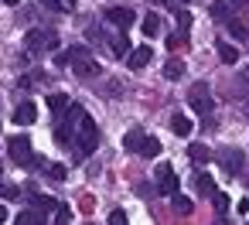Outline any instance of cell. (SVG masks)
<instances>
[{"label":"cell","instance_id":"4","mask_svg":"<svg viewBox=\"0 0 249 225\" xmlns=\"http://www.w3.org/2000/svg\"><path fill=\"white\" fill-rule=\"evenodd\" d=\"M24 48H28L31 55L55 52V48H58V35H52V31H28V35H24Z\"/></svg>","mask_w":249,"mask_h":225},{"label":"cell","instance_id":"34","mask_svg":"<svg viewBox=\"0 0 249 225\" xmlns=\"http://www.w3.org/2000/svg\"><path fill=\"white\" fill-rule=\"evenodd\" d=\"M4 222H7V208H4V205H0V225H4Z\"/></svg>","mask_w":249,"mask_h":225},{"label":"cell","instance_id":"15","mask_svg":"<svg viewBox=\"0 0 249 225\" xmlns=\"http://www.w3.org/2000/svg\"><path fill=\"white\" fill-rule=\"evenodd\" d=\"M31 205H35V211H41V215H48V211H55L62 201H55V198H48V194H35L31 198Z\"/></svg>","mask_w":249,"mask_h":225},{"label":"cell","instance_id":"6","mask_svg":"<svg viewBox=\"0 0 249 225\" xmlns=\"http://www.w3.org/2000/svg\"><path fill=\"white\" fill-rule=\"evenodd\" d=\"M157 191L160 194H171V198L178 194V174H174L171 164H160L157 167Z\"/></svg>","mask_w":249,"mask_h":225},{"label":"cell","instance_id":"14","mask_svg":"<svg viewBox=\"0 0 249 225\" xmlns=\"http://www.w3.org/2000/svg\"><path fill=\"white\" fill-rule=\"evenodd\" d=\"M195 191H198V194H208V198H212V194H215V181H212V177H208L205 171H198V174H195Z\"/></svg>","mask_w":249,"mask_h":225},{"label":"cell","instance_id":"35","mask_svg":"<svg viewBox=\"0 0 249 225\" xmlns=\"http://www.w3.org/2000/svg\"><path fill=\"white\" fill-rule=\"evenodd\" d=\"M4 4H21V0H4Z\"/></svg>","mask_w":249,"mask_h":225},{"label":"cell","instance_id":"36","mask_svg":"<svg viewBox=\"0 0 249 225\" xmlns=\"http://www.w3.org/2000/svg\"><path fill=\"white\" fill-rule=\"evenodd\" d=\"M154 4H164V0H154Z\"/></svg>","mask_w":249,"mask_h":225},{"label":"cell","instance_id":"12","mask_svg":"<svg viewBox=\"0 0 249 225\" xmlns=\"http://www.w3.org/2000/svg\"><path fill=\"white\" fill-rule=\"evenodd\" d=\"M212 17L215 21H232V0H215V4H212Z\"/></svg>","mask_w":249,"mask_h":225},{"label":"cell","instance_id":"26","mask_svg":"<svg viewBox=\"0 0 249 225\" xmlns=\"http://www.w3.org/2000/svg\"><path fill=\"white\" fill-rule=\"evenodd\" d=\"M69 222H72V208L69 205H58L55 208V225H69Z\"/></svg>","mask_w":249,"mask_h":225},{"label":"cell","instance_id":"7","mask_svg":"<svg viewBox=\"0 0 249 225\" xmlns=\"http://www.w3.org/2000/svg\"><path fill=\"white\" fill-rule=\"evenodd\" d=\"M218 164H222L229 174H239V171H242V150H235V147L218 150Z\"/></svg>","mask_w":249,"mask_h":225},{"label":"cell","instance_id":"33","mask_svg":"<svg viewBox=\"0 0 249 225\" xmlns=\"http://www.w3.org/2000/svg\"><path fill=\"white\" fill-rule=\"evenodd\" d=\"M92 205H96L92 194H82V198H79V208H82V211H92Z\"/></svg>","mask_w":249,"mask_h":225},{"label":"cell","instance_id":"10","mask_svg":"<svg viewBox=\"0 0 249 225\" xmlns=\"http://www.w3.org/2000/svg\"><path fill=\"white\" fill-rule=\"evenodd\" d=\"M38 120V109H35V103H21L18 109H14V123L18 126H31Z\"/></svg>","mask_w":249,"mask_h":225},{"label":"cell","instance_id":"8","mask_svg":"<svg viewBox=\"0 0 249 225\" xmlns=\"http://www.w3.org/2000/svg\"><path fill=\"white\" fill-rule=\"evenodd\" d=\"M106 21L116 24V28H130L137 21V14H133V7H109L106 11Z\"/></svg>","mask_w":249,"mask_h":225},{"label":"cell","instance_id":"9","mask_svg":"<svg viewBox=\"0 0 249 225\" xmlns=\"http://www.w3.org/2000/svg\"><path fill=\"white\" fill-rule=\"evenodd\" d=\"M150 58H154V52H150L147 45H140V48H133V52L126 55V65H130L133 72H140V69H143V65H147Z\"/></svg>","mask_w":249,"mask_h":225},{"label":"cell","instance_id":"27","mask_svg":"<svg viewBox=\"0 0 249 225\" xmlns=\"http://www.w3.org/2000/svg\"><path fill=\"white\" fill-rule=\"evenodd\" d=\"M48 177H52V181H65V177H69V167H65V164H52V167H48Z\"/></svg>","mask_w":249,"mask_h":225},{"label":"cell","instance_id":"5","mask_svg":"<svg viewBox=\"0 0 249 225\" xmlns=\"http://www.w3.org/2000/svg\"><path fill=\"white\" fill-rule=\"evenodd\" d=\"M7 154H11V160L21 164V167L35 164V150H31V140H28V137H11V140H7Z\"/></svg>","mask_w":249,"mask_h":225},{"label":"cell","instance_id":"1","mask_svg":"<svg viewBox=\"0 0 249 225\" xmlns=\"http://www.w3.org/2000/svg\"><path fill=\"white\" fill-rule=\"evenodd\" d=\"M72 143H75V157H79V160H82V157H89V154L99 147V130H96V123H92V116H89V113L79 120Z\"/></svg>","mask_w":249,"mask_h":225},{"label":"cell","instance_id":"16","mask_svg":"<svg viewBox=\"0 0 249 225\" xmlns=\"http://www.w3.org/2000/svg\"><path fill=\"white\" fill-rule=\"evenodd\" d=\"M171 130H174L178 137H191V120L181 116V113H174V116H171Z\"/></svg>","mask_w":249,"mask_h":225},{"label":"cell","instance_id":"24","mask_svg":"<svg viewBox=\"0 0 249 225\" xmlns=\"http://www.w3.org/2000/svg\"><path fill=\"white\" fill-rule=\"evenodd\" d=\"M157 31H160V17H157V14H147V17H143V35L154 38Z\"/></svg>","mask_w":249,"mask_h":225},{"label":"cell","instance_id":"13","mask_svg":"<svg viewBox=\"0 0 249 225\" xmlns=\"http://www.w3.org/2000/svg\"><path fill=\"white\" fill-rule=\"evenodd\" d=\"M215 52H218V58H222L225 65H235V62H239V52H235L229 41H215Z\"/></svg>","mask_w":249,"mask_h":225},{"label":"cell","instance_id":"18","mask_svg":"<svg viewBox=\"0 0 249 225\" xmlns=\"http://www.w3.org/2000/svg\"><path fill=\"white\" fill-rule=\"evenodd\" d=\"M123 147H126L130 154H140V147H143V133H140V130H130V133L123 137Z\"/></svg>","mask_w":249,"mask_h":225},{"label":"cell","instance_id":"2","mask_svg":"<svg viewBox=\"0 0 249 225\" xmlns=\"http://www.w3.org/2000/svg\"><path fill=\"white\" fill-rule=\"evenodd\" d=\"M69 65H72V72H75L79 79H92V75H99V62H92L89 48H82V45L69 48Z\"/></svg>","mask_w":249,"mask_h":225},{"label":"cell","instance_id":"25","mask_svg":"<svg viewBox=\"0 0 249 225\" xmlns=\"http://www.w3.org/2000/svg\"><path fill=\"white\" fill-rule=\"evenodd\" d=\"M212 205H215V211H218V215H225V211H229V194L215 191V194H212Z\"/></svg>","mask_w":249,"mask_h":225},{"label":"cell","instance_id":"22","mask_svg":"<svg viewBox=\"0 0 249 225\" xmlns=\"http://www.w3.org/2000/svg\"><path fill=\"white\" fill-rule=\"evenodd\" d=\"M140 154H143V157H157V154H160V140H157V137H143Z\"/></svg>","mask_w":249,"mask_h":225},{"label":"cell","instance_id":"29","mask_svg":"<svg viewBox=\"0 0 249 225\" xmlns=\"http://www.w3.org/2000/svg\"><path fill=\"white\" fill-rule=\"evenodd\" d=\"M178 28H181V31H188V28H191V14H188V11H181V7H178Z\"/></svg>","mask_w":249,"mask_h":225},{"label":"cell","instance_id":"28","mask_svg":"<svg viewBox=\"0 0 249 225\" xmlns=\"http://www.w3.org/2000/svg\"><path fill=\"white\" fill-rule=\"evenodd\" d=\"M191 208H195V205H191L188 198H181V194H174V211H178V215H191Z\"/></svg>","mask_w":249,"mask_h":225},{"label":"cell","instance_id":"32","mask_svg":"<svg viewBox=\"0 0 249 225\" xmlns=\"http://www.w3.org/2000/svg\"><path fill=\"white\" fill-rule=\"evenodd\" d=\"M181 45H184V31H178V35L167 38V48H181Z\"/></svg>","mask_w":249,"mask_h":225},{"label":"cell","instance_id":"20","mask_svg":"<svg viewBox=\"0 0 249 225\" xmlns=\"http://www.w3.org/2000/svg\"><path fill=\"white\" fill-rule=\"evenodd\" d=\"M181 75H184V62L171 58V62L164 65V79H171V82H174V79H181Z\"/></svg>","mask_w":249,"mask_h":225},{"label":"cell","instance_id":"30","mask_svg":"<svg viewBox=\"0 0 249 225\" xmlns=\"http://www.w3.org/2000/svg\"><path fill=\"white\" fill-rule=\"evenodd\" d=\"M0 198H21V191L14 184H0Z\"/></svg>","mask_w":249,"mask_h":225},{"label":"cell","instance_id":"11","mask_svg":"<svg viewBox=\"0 0 249 225\" xmlns=\"http://www.w3.org/2000/svg\"><path fill=\"white\" fill-rule=\"evenodd\" d=\"M69 106H72V103H69V96H62V92H52V96H48V109H52L55 116H65V113H69Z\"/></svg>","mask_w":249,"mask_h":225},{"label":"cell","instance_id":"23","mask_svg":"<svg viewBox=\"0 0 249 225\" xmlns=\"http://www.w3.org/2000/svg\"><path fill=\"white\" fill-rule=\"evenodd\" d=\"M109 48H113L116 55H130V41H126V35H113Z\"/></svg>","mask_w":249,"mask_h":225},{"label":"cell","instance_id":"3","mask_svg":"<svg viewBox=\"0 0 249 225\" xmlns=\"http://www.w3.org/2000/svg\"><path fill=\"white\" fill-rule=\"evenodd\" d=\"M188 106L198 113V116H212V109H215V99H212V89L205 86V82H195L191 89H188Z\"/></svg>","mask_w":249,"mask_h":225},{"label":"cell","instance_id":"17","mask_svg":"<svg viewBox=\"0 0 249 225\" xmlns=\"http://www.w3.org/2000/svg\"><path fill=\"white\" fill-rule=\"evenodd\" d=\"M188 157H191L195 164H208V160H212V150H208L205 143H191V147H188Z\"/></svg>","mask_w":249,"mask_h":225},{"label":"cell","instance_id":"31","mask_svg":"<svg viewBox=\"0 0 249 225\" xmlns=\"http://www.w3.org/2000/svg\"><path fill=\"white\" fill-rule=\"evenodd\" d=\"M109 225H126V211H123V208H116V211L109 215Z\"/></svg>","mask_w":249,"mask_h":225},{"label":"cell","instance_id":"21","mask_svg":"<svg viewBox=\"0 0 249 225\" xmlns=\"http://www.w3.org/2000/svg\"><path fill=\"white\" fill-rule=\"evenodd\" d=\"M229 35H232L235 41H246V38H249V31H246V24H242L239 17H232V21H229Z\"/></svg>","mask_w":249,"mask_h":225},{"label":"cell","instance_id":"19","mask_svg":"<svg viewBox=\"0 0 249 225\" xmlns=\"http://www.w3.org/2000/svg\"><path fill=\"white\" fill-rule=\"evenodd\" d=\"M14 225H45V215H41V211H35V208H31V211H21V215H18V222H14Z\"/></svg>","mask_w":249,"mask_h":225}]
</instances>
